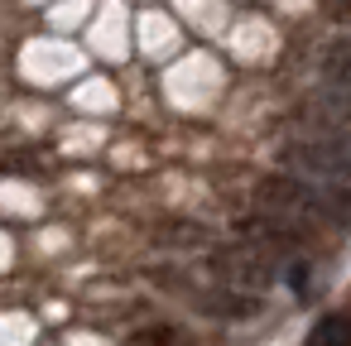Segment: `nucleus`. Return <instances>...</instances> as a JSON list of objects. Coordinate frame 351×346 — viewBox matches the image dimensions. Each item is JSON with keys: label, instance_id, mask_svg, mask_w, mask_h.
Masks as SVG:
<instances>
[{"label": "nucleus", "instance_id": "f257e3e1", "mask_svg": "<svg viewBox=\"0 0 351 346\" xmlns=\"http://www.w3.org/2000/svg\"><path fill=\"white\" fill-rule=\"evenodd\" d=\"M260 207L274 217V221H289V226H303V221H327V226H346L351 207H346V193H327V188H313L303 178H269L260 183Z\"/></svg>", "mask_w": 351, "mask_h": 346}, {"label": "nucleus", "instance_id": "f03ea898", "mask_svg": "<svg viewBox=\"0 0 351 346\" xmlns=\"http://www.w3.org/2000/svg\"><path fill=\"white\" fill-rule=\"evenodd\" d=\"M279 159L289 178H303L327 193H351V135H308L284 145Z\"/></svg>", "mask_w": 351, "mask_h": 346}, {"label": "nucleus", "instance_id": "7ed1b4c3", "mask_svg": "<svg viewBox=\"0 0 351 346\" xmlns=\"http://www.w3.org/2000/svg\"><path fill=\"white\" fill-rule=\"evenodd\" d=\"M212 269H217V279H221L231 293H241V298H255V293H265V288L274 284V260H269L265 250H255V245L221 250V255L212 260Z\"/></svg>", "mask_w": 351, "mask_h": 346}, {"label": "nucleus", "instance_id": "20e7f679", "mask_svg": "<svg viewBox=\"0 0 351 346\" xmlns=\"http://www.w3.org/2000/svg\"><path fill=\"white\" fill-rule=\"evenodd\" d=\"M303 121L317 125V135H351V97L337 92V87H322L303 101Z\"/></svg>", "mask_w": 351, "mask_h": 346}, {"label": "nucleus", "instance_id": "39448f33", "mask_svg": "<svg viewBox=\"0 0 351 346\" xmlns=\"http://www.w3.org/2000/svg\"><path fill=\"white\" fill-rule=\"evenodd\" d=\"M322 77H327V87L351 97V34H337L322 49Z\"/></svg>", "mask_w": 351, "mask_h": 346}, {"label": "nucleus", "instance_id": "423d86ee", "mask_svg": "<svg viewBox=\"0 0 351 346\" xmlns=\"http://www.w3.org/2000/svg\"><path fill=\"white\" fill-rule=\"evenodd\" d=\"M303 346H351V317H341V312L317 317Z\"/></svg>", "mask_w": 351, "mask_h": 346}, {"label": "nucleus", "instance_id": "0eeeda50", "mask_svg": "<svg viewBox=\"0 0 351 346\" xmlns=\"http://www.w3.org/2000/svg\"><path fill=\"white\" fill-rule=\"evenodd\" d=\"M135 346H183V336L173 327H149V332L135 336Z\"/></svg>", "mask_w": 351, "mask_h": 346}, {"label": "nucleus", "instance_id": "6e6552de", "mask_svg": "<svg viewBox=\"0 0 351 346\" xmlns=\"http://www.w3.org/2000/svg\"><path fill=\"white\" fill-rule=\"evenodd\" d=\"M308 279H313V274H308V264H303V260H293V269H289V284L303 293V288H308Z\"/></svg>", "mask_w": 351, "mask_h": 346}, {"label": "nucleus", "instance_id": "1a4fd4ad", "mask_svg": "<svg viewBox=\"0 0 351 346\" xmlns=\"http://www.w3.org/2000/svg\"><path fill=\"white\" fill-rule=\"evenodd\" d=\"M332 5H337V10H341V15L351 20V0H332Z\"/></svg>", "mask_w": 351, "mask_h": 346}]
</instances>
